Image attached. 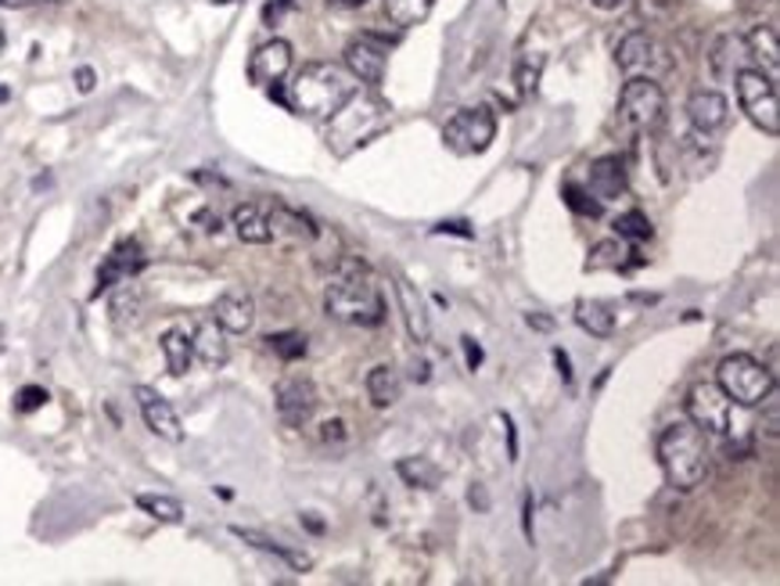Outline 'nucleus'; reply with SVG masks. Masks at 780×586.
<instances>
[{
  "label": "nucleus",
  "mask_w": 780,
  "mask_h": 586,
  "mask_svg": "<svg viewBox=\"0 0 780 586\" xmlns=\"http://www.w3.org/2000/svg\"><path fill=\"white\" fill-rule=\"evenodd\" d=\"M324 310L342 324L378 327L385 321V295L364 263L353 260V255H342V260H335V266H331Z\"/></svg>",
  "instance_id": "nucleus-1"
},
{
  "label": "nucleus",
  "mask_w": 780,
  "mask_h": 586,
  "mask_svg": "<svg viewBox=\"0 0 780 586\" xmlns=\"http://www.w3.org/2000/svg\"><path fill=\"white\" fill-rule=\"evenodd\" d=\"M356 80L345 73V69L331 65V62H310L302 65L295 80L288 83V108L302 112V116L313 119H335L339 112L356 97Z\"/></svg>",
  "instance_id": "nucleus-2"
},
{
  "label": "nucleus",
  "mask_w": 780,
  "mask_h": 586,
  "mask_svg": "<svg viewBox=\"0 0 780 586\" xmlns=\"http://www.w3.org/2000/svg\"><path fill=\"white\" fill-rule=\"evenodd\" d=\"M658 464L666 471V482L673 490L680 493L698 490L705 475H709V442H705L701 428L690 418L673 421L658 436Z\"/></svg>",
  "instance_id": "nucleus-3"
},
{
  "label": "nucleus",
  "mask_w": 780,
  "mask_h": 586,
  "mask_svg": "<svg viewBox=\"0 0 780 586\" xmlns=\"http://www.w3.org/2000/svg\"><path fill=\"white\" fill-rule=\"evenodd\" d=\"M716 385L727 393L730 404L741 407V410L762 407L777 389L773 370L762 360H756V356H748V353L727 356V360L719 364V370H716Z\"/></svg>",
  "instance_id": "nucleus-4"
},
{
  "label": "nucleus",
  "mask_w": 780,
  "mask_h": 586,
  "mask_svg": "<svg viewBox=\"0 0 780 586\" xmlns=\"http://www.w3.org/2000/svg\"><path fill=\"white\" fill-rule=\"evenodd\" d=\"M618 119L633 134H655L666 119V91L652 76H630L618 97Z\"/></svg>",
  "instance_id": "nucleus-5"
},
{
  "label": "nucleus",
  "mask_w": 780,
  "mask_h": 586,
  "mask_svg": "<svg viewBox=\"0 0 780 586\" xmlns=\"http://www.w3.org/2000/svg\"><path fill=\"white\" fill-rule=\"evenodd\" d=\"M738 102L745 108V116L752 119L767 137L780 134V105H777V87L773 76H767L762 69H741L738 76Z\"/></svg>",
  "instance_id": "nucleus-6"
},
{
  "label": "nucleus",
  "mask_w": 780,
  "mask_h": 586,
  "mask_svg": "<svg viewBox=\"0 0 780 586\" xmlns=\"http://www.w3.org/2000/svg\"><path fill=\"white\" fill-rule=\"evenodd\" d=\"M443 140L454 155H482L497 140V116L486 105L460 108L446 119Z\"/></svg>",
  "instance_id": "nucleus-7"
},
{
  "label": "nucleus",
  "mask_w": 780,
  "mask_h": 586,
  "mask_svg": "<svg viewBox=\"0 0 780 586\" xmlns=\"http://www.w3.org/2000/svg\"><path fill=\"white\" fill-rule=\"evenodd\" d=\"M687 418L695 421L705 436H741V425L734 421V404L713 381H698L695 389L687 393Z\"/></svg>",
  "instance_id": "nucleus-8"
},
{
  "label": "nucleus",
  "mask_w": 780,
  "mask_h": 586,
  "mask_svg": "<svg viewBox=\"0 0 780 586\" xmlns=\"http://www.w3.org/2000/svg\"><path fill=\"white\" fill-rule=\"evenodd\" d=\"M615 62L626 73V80L630 76H652L655 80L658 73H666V69H669L666 51L658 48V40L647 30H633V33H626L623 40H618Z\"/></svg>",
  "instance_id": "nucleus-9"
},
{
  "label": "nucleus",
  "mask_w": 780,
  "mask_h": 586,
  "mask_svg": "<svg viewBox=\"0 0 780 586\" xmlns=\"http://www.w3.org/2000/svg\"><path fill=\"white\" fill-rule=\"evenodd\" d=\"M273 399H278V418L288 428H302V425H310L313 410H316V385L302 375H292V378L278 381Z\"/></svg>",
  "instance_id": "nucleus-10"
},
{
  "label": "nucleus",
  "mask_w": 780,
  "mask_h": 586,
  "mask_svg": "<svg viewBox=\"0 0 780 586\" xmlns=\"http://www.w3.org/2000/svg\"><path fill=\"white\" fill-rule=\"evenodd\" d=\"M292 62H295L292 44L281 36H273L263 48H256V54L249 59V80L256 83V87H278V83L292 73Z\"/></svg>",
  "instance_id": "nucleus-11"
},
{
  "label": "nucleus",
  "mask_w": 780,
  "mask_h": 586,
  "mask_svg": "<svg viewBox=\"0 0 780 586\" xmlns=\"http://www.w3.org/2000/svg\"><path fill=\"white\" fill-rule=\"evenodd\" d=\"M134 396H137V407H141L144 425H148L158 439H166V442H184L180 414L173 410V404H169L166 396H158L155 389H148V385H137Z\"/></svg>",
  "instance_id": "nucleus-12"
},
{
  "label": "nucleus",
  "mask_w": 780,
  "mask_h": 586,
  "mask_svg": "<svg viewBox=\"0 0 780 586\" xmlns=\"http://www.w3.org/2000/svg\"><path fill=\"white\" fill-rule=\"evenodd\" d=\"M385 65H388V51L374 36H360L345 48V73H350L356 83L378 87V83L385 80Z\"/></svg>",
  "instance_id": "nucleus-13"
},
{
  "label": "nucleus",
  "mask_w": 780,
  "mask_h": 586,
  "mask_svg": "<svg viewBox=\"0 0 780 586\" xmlns=\"http://www.w3.org/2000/svg\"><path fill=\"white\" fill-rule=\"evenodd\" d=\"M212 321L223 327L227 335H245L256 324V299L245 289H227L212 303Z\"/></svg>",
  "instance_id": "nucleus-14"
},
{
  "label": "nucleus",
  "mask_w": 780,
  "mask_h": 586,
  "mask_svg": "<svg viewBox=\"0 0 780 586\" xmlns=\"http://www.w3.org/2000/svg\"><path fill=\"white\" fill-rule=\"evenodd\" d=\"M630 188V177H626V163L618 155H604V159L590 163V174H586V191L597 198V202H615L623 198Z\"/></svg>",
  "instance_id": "nucleus-15"
},
{
  "label": "nucleus",
  "mask_w": 780,
  "mask_h": 586,
  "mask_svg": "<svg viewBox=\"0 0 780 586\" xmlns=\"http://www.w3.org/2000/svg\"><path fill=\"white\" fill-rule=\"evenodd\" d=\"M141 266H144L141 241H137V238H126V241H119V245H115V249H112V255L105 260V266L97 270V289H94V299H97L101 292L115 289V284H119V281L134 278Z\"/></svg>",
  "instance_id": "nucleus-16"
},
{
  "label": "nucleus",
  "mask_w": 780,
  "mask_h": 586,
  "mask_svg": "<svg viewBox=\"0 0 780 586\" xmlns=\"http://www.w3.org/2000/svg\"><path fill=\"white\" fill-rule=\"evenodd\" d=\"M267 220H270V241H295V245H302V241L321 238V227H316L306 212H299L284 202L267 206Z\"/></svg>",
  "instance_id": "nucleus-17"
},
{
  "label": "nucleus",
  "mask_w": 780,
  "mask_h": 586,
  "mask_svg": "<svg viewBox=\"0 0 780 586\" xmlns=\"http://www.w3.org/2000/svg\"><path fill=\"white\" fill-rule=\"evenodd\" d=\"M687 116H690V123H695L698 134H713V130H724L727 126L730 105L719 91H695L687 97Z\"/></svg>",
  "instance_id": "nucleus-18"
},
{
  "label": "nucleus",
  "mask_w": 780,
  "mask_h": 586,
  "mask_svg": "<svg viewBox=\"0 0 780 586\" xmlns=\"http://www.w3.org/2000/svg\"><path fill=\"white\" fill-rule=\"evenodd\" d=\"M191 353L198 356L206 367H223L230 360V346H227V332L216 321H201L191 335Z\"/></svg>",
  "instance_id": "nucleus-19"
},
{
  "label": "nucleus",
  "mask_w": 780,
  "mask_h": 586,
  "mask_svg": "<svg viewBox=\"0 0 780 586\" xmlns=\"http://www.w3.org/2000/svg\"><path fill=\"white\" fill-rule=\"evenodd\" d=\"M230 223H235V234L245 245H267L270 241V220H267L263 202H241L230 212Z\"/></svg>",
  "instance_id": "nucleus-20"
},
{
  "label": "nucleus",
  "mask_w": 780,
  "mask_h": 586,
  "mask_svg": "<svg viewBox=\"0 0 780 586\" xmlns=\"http://www.w3.org/2000/svg\"><path fill=\"white\" fill-rule=\"evenodd\" d=\"M230 533H235L238 540H245L249 543V547H256V551H267V554H273V557H281L284 565H292L295 572H306L310 565H313V557L310 554H302V551H295V547H284L281 540H270V536H263V533H256V529H241V525H235L230 529Z\"/></svg>",
  "instance_id": "nucleus-21"
},
{
  "label": "nucleus",
  "mask_w": 780,
  "mask_h": 586,
  "mask_svg": "<svg viewBox=\"0 0 780 586\" xmlns=\"http://www.w3.org/2000/svg\"><path fill=\"white\" fill-rule=\"evenodd\" d=\"M741 69H748V48H745V36L738 33H727V36H719V44L713 51V73L719 80H734L741 73Z\"/></svg>",
  "instance_id": "nucleus-22"
},
{
  "label": "nucleus",
  "mask_w": 780,
  "mask_h": 586,
  "mask_svg": "<svg viewBox=\"0 0 780 586\" xmlns=\"http://www.w3.org/2000/svg\"><path fill=\"white\" fill-rule=\"evenodd\" d=\"M112 321L119 324V327H129V324H137L141 321V310H144V292H141V284L134 281H119L115 284V292H112Z\"/></svg>",
  "instance_id": "nucleus-23"
},
{
  "label": "nucleus",
  "mask_w": 780,
  "mask_h": 586,
  "mask_svg": "<svg viewBox=\"0 0 780 586\" xmlns=\"http://www.w3.org/2000/svg\"><path fill=\"white\" fill-rule=\"evenodd\" d=\"M367 396L374 407H393L396 399L403 396V378L393 364H378L367 375Z\"/></svg>",
  "instance_id": "nucleus-24"
},
{
  "label": "nucleus",
  "mask_w": 780,
  "mask_h": 586,
  "mask_svg": "<svg viewBox=\"0 0 780 586\" xmlns=\"http://www.w3.org/2000/svg\"><path fill=\"white\" fill-rule=\"evenodd\" d=\"M745 48H748V59H756L759 65H767V76H777L780 48H777V30H773V25H756V30L745 36Z\"/></svg>",
  "instance_id": "nucleus-25"
},
{
  "label": "nucleus",
  "mask_w": 780,
  "mask_h": 586,
  "mask_svg": "<svg viewBox=\"0 0 780 586\" xmlns=\"http://www.w3.org/2000/svg\"><path fill=\"white\" fill-rule=\"evenodd\" d=\"M575 324L594 338H609L615 332V313L604 303H597V299H580L575 303Z\"/></svg>",
  "instance_id": "nucleus-26"
},
{
  "label": "nucleus",
  "mask_w": 780,
  "mask_h": 586,
  "mask_svg": "<svg viewBox=\"0 0 780 586\" xmlns=\"http://www.w3.org/2000/svg\"><path fill=\"white\" fill-rule=\"evenodd\" d=\"M163 353H166V370L173 378L187 375V367H191V360H195L187 327H169V332L163 335Z\"/></svg>",
  "instance_id": "nucleus-27"
},
{
  "label": "nucleus",
  "mask_w": 780,
  "mask_h": 586,
  "mask_svg": "<svg viewBox=\"0 0 780 586\" xmlns=\"http://www.w3.org/2000/svg\"><path fill=\"white\" fill-rule=\"evenodd\" d=\"M399 471V479L414 485V490H436V485L443 482V471L439 464H431L428 457H403V461L396 464Z\"/></svg>",
  "instance_id": "nucleus-28"
},
{
  "label": "nucleus",
  "mask_w": 780,
  "mask_h": 586,
  "mask_svg": "<svg viewBox=\"0 0 780 586\" xmlns=\"http://www.w3.org/2000/svg\"><path fill=\"white\" fill-rule=\"evenodd\" d=\"M396 299H399V310H403V321H407V332L414 342H428V317H425V306L422 299L410 292V284L396 281Z\"/></svg>",
  "instance_id": "nucleus-29"
},
{
  "label": "nucleus",
  "mask_w": 780,
  "mask_h": 586,
  "mask_svg": "<svg viewBox=\"0 0 780 586\" xmlns=\"http://www.w3.org/2000/svg\"><path fill=\"white\" fill-rule=\"evenodd\" d=\"M431 8H436V0H385V19L399 30H410L431 15Z\"/></svg>",
  "instance_id": "nucleus-30"
},
{
  "label": "nucleus",
  "mask_w": 780,
  "mask_h": 586,
  "mask_svg": "<svg viewBox=\"0 0 780 586\" xmlns=\"http://www.w3.org/2000/svg\"><path fill=\"white\" fill-rule=\"evenodd\" d=\"M543 69H547V59H543L540 51L522 54L518 65H514V87H518V94H522V97L537 94L540 91V80H543Z\"/></svg>",
  "instance_id": "nucleus-31"
},
{
  "label": "nucleus",
  "mask_w": 780,
  "mask_h": 586,
  "mask_svg": "<svg viewBox=\"0 0 780 586\" xmlns=\"http://www.w3.org/2000/svg\"><path fill=\"white\" fill-rule=\"evenodd\" d=\"M137 507H141V511H148L152 519H158V522H169V525L184 522V504H180V500H173V496L141 493V496H137Z\"/></svg>",
  "instance_id": "nucleus-32"
},
{
  "label": "nucleus",
  "mask_w": 780,
  "mask_h": 586,
  "mask_svg": "<svg viewBox=\"0 0 780 586\" xmlns=\"http://www.w3.org/2000/svg\"><path fill=\"white\" fill-rule=\"evenodd\" d=\"M267 349L273 356H281L284 364H292V360H302L306 356V335H299V332H281V335H267Z\"/></svg>",
  "instance_id": "nucleus-33"
},
{
  "label": "nucleus",
  "mask_w": 780,
  "mask_h": 586,
  "mask_svg": "<svg viewBox=\"0 0 780 586\" xmlns=\"http://www.w3.org/2000/svg\"><path fill=\"white\" fill-rule=\"evenodd\" d=\"M615 234L626 238V241H647V238L655 234V227H652V220H647L641 209H630V212H623V217L615 220Z\"/></svg>",
  "instance_id": "nucleus-34"
},
{
  "label": "nucleus",
  "mask_w": 780,
  "mask_h": 586,
  "mask_svg": "<svg viewBox=\"0 0 780 586\" xmlns=\"http://www.w3.org/2000/svg\"><path fill=\"white\" fill-rule=\"evenodd\" d=\"M623 245H618V238L612 241H601V245H594V252H590V260H586V270H618L623 266Z\"/></svg>",
  "instance_id": "nucleus-35"
},
{
  "label": "nucleus",
  "mask_w": 780,
  "mask_h": 586,
  "mask_svg": "<svg viewBox=\"0 0 780 586\" xmlns=\"http://www.w3.org/2000/svg\"><path fill=\"white\" fill-rule=\"evenodd\" d=\"M561 198H565V206L572 212H580V217H590V220L601 217V202H594V195L575 188V184H565V188H561Z\"/></svg>",
  "instance_id": "nucleus-36"
},
{
  "label": "nucleus",
  "mask_w": 780,
  "mask_h": 586,
  "mask_svg": "<svg viewBox=\"0 0 780 586\" xmlns=\"http://www.w3.org/2000/svg\"><path fill=\"white\" fill-rule=\"evenodd\" d=\"M48 389H40V385H25V389L14 396V410L19 414H33V410H40L43 404H48Z\"/></svg>",
  "instance_id": "nucleus-37"
},
{
  "label": "nucleus",
  "mask_w": 780,
  "mask_h": 586,
  "mask_svg": "<svg viewBox=\"0 0 780 586\" xmlns=\"http://www.w3.org/2000/svg\"><path fill=\"white\" fill-rule=\"evenodd\" d=\"M321 439L324 442H345V439H350V432H345V421H324L321 425Z\"/></svg>",
  "instance_id": "nucleus-38"
},
{
  "label": "nucleus",
  "mask_w": 780,
  "mask_h": 586,
  "mask_svg": "<svg viewBox=\"0 0 780 586\" xmlns=\"http://www.w3.org/2000/svg\"><path fill=\"white\" fill-rule=\"evenodd\" d=\"M436 234H457V238H475V231L465 223V220H443L436 227Z\"/></svg>",
  "instance_id": "nucleus-39"
},
{
  "label": "nucleus",
  "mask_w": 780,
  "mask_h": 586,
  "mask_svg": "<svg viewBox=\"0 0 780 586\" xmlns=\"http://www.w3.org/2000/svg\"><path fill=\"white\" fill-rule=\"evenodd\" d=\"M460 346H465L468 367H471V370H479V364H482V346H479V342H475L471 335H465V338H460Z\"/></svg>",
  "instance_id": "nucleus-40"
},
{
  "label": "nucleus",
  "mask_w": 780,
  "mask_h": 586,
  "mask_svg": "<svg viewBox=\"0 0 780 586\" xmlns=\"http://www.w3.org/2000/svg\"><path fill=\"white\" fill-rule=\"evenodd\" d=\"M526 321H529V327H537V332H554V317H547V313H540V310L526 313Z\"/></svg>",
  "instance_id": "nucleus-41"
},
{
  "label": "nucleus",
  "mask_w": 780,
  "mask_h": 586,
  "mask_svg": "<svg viewBox=\"0 0 780 586\" xmlns=\"http://www.w3.org/2000/svg\"><path fill=\"white\" fill-rule=\"evenodd\" d=\"M94 83H97L94 69L80 65V69H76V87H80V94H91V91H94Z\"/></svg>",
  "instance_id": "nucleus-42"
},
{
  "label": "nucleus",
  "mask_w": 780,
  "mask_h": 586,
  "mask_svg": "<svg viewBox=\"0 0 780 586\" xmlns=\"http://www.w3.org/2000/svg\"><path fill=\"white\" fill-rule=\"evenodd\" d=\"M500 421H503V428H508V457L511 461H518V432H514L511 414H500Z\"/></svg>",
  "instance_id": "nucleus-43"
},
{
  "label": "nucleus",
  "mask_w": 780,
  "mask_h": 586,
  "mask_svg": "<svg viewBox=\"0 0 780 586\" xmlns=\"http://www.w3.org/2000/svg\"><path fill=\"white\" fill-rule=\"evenodd\" d=\"M554 364H558V370H561V378L572 381V364H569V353H565V349H554Z\"/></svg>",
  "instance_id": "nucleus-44"
},
{
  "label": "nucleus",
  "mask_w": 780,
  "mask_h": 586,
  "mask_svg": "<svg viewBox=\"0 0 780 586\" xmlns=\"http://www.w3.org/2000/svg\"><path fill=\"white\" fill-rule=\"evenodd\" d=\"M468 500H471V507H479V511H489V496H486V490H482V485H471V493H468Z\"/></svg>",
  "instance_id": "nucleus-45"
},
{
  "label": "nucleus",
  "mask_w": 780,
  "mask_h": 586,
  "mask_svg": "<svg viewBox=\"0 0 780 586\" xmlns=\"http://www.w3.org/2000/svg\"><path fill=\"white\" fill-rule=\"evenodd\" d=\"M410 378L414 381H428V360H414L410 364Z\"/></svg>",
  "instance_id": "nucleus-46"
},
{
  "label": "nucleus",
  "mask_w": 780,
  "mask_h": 586,
  "mask_svg": "<svg viewBox=\"0 0 780 586\" xmlns=\"http://www.w3.org/2000/svg\"><path fill=\"white\" fill-rule=\"evenodd\" d=\"M331 8H339V11H350V8H364L367 0H327Z\"/></svg>",
  "instance_id": "nucleus-47"
},
{
  "label": "nucleus",
  "mask_w": 780,
  "mask_h": 586,
  "mask_svg": "<svg viewBox=\"0 0 780 586\" xmlns=\"http://www.w3.org/2000/svg\"><path fill=\"white\" fill-rule=\"evenodd\" d=\"M302 525H306L310 533H324V522L316 519V514H302Z\"/></svg>",
  "instance_id": "nucleus-48"
},
{
  "label": "nucleus",
  "mask_w": 780,
  "mask_h": 586,
  "mask_svg": "<svg viewBox=\"0 0 780 586\" xmlns=\"http://www.w3.org/2000/svg\"><path fill=\"white\" fill-rule=\"evenodd\" d=\"M590 4H597L601 11H615V8H626V0H590Z\"/></svg>",
  "instance_id": "nucleus-49"
},
{
  "label": "nucleus",
  "mask_w": 780,
  "mask_h": 586,
  "mask_svg": "<svg viewBox=\"0 0 780 586\" xmlns=\"http://www.w3.org/2000/svg\"><path fill=\"white\" fill-rule=\"evenodd\" d=\"M526 536L532 543V496H526Z\"/></svg>",
  "instance_id": "nucleus-50"
},
{
  "label": "nucleus",
  "mask_w": 780,
  "mask_h": 586,
  "mask_svg": "<svg viewBox=\"0 0 780 586\" xmlns=\"http://www.w3.org/2000/svg\"><path fill=\"white\" fill-rule=\"evenodd\" d=\"M29 4H40V0H0V8H29Z\"/></svg>",
  "instance_id": "nucleus-51"
},
{
  "label": "nucleus",
  "mask_w": 780,
  "mask_h": 586,
  "mask_svg": "<svg viewBox=\"0 0 780 586\" xmlns=\"http://www.w3.org/2000/svg\"><path fill=\"white\" fill-rule=\"evenodd\" d=\"M4 44H8V36H4V30H0V51H4Z\"/></svg>",
  "instance_id": "nucleus-52"
},
{
  "label": "nucleus",
  "mask_w": 780,
  "mask_h": 586,
  "mask_svg": "<svg viewBox=\"0 0 780 586\" xmlns=\"http://www.w3.org/2000/svg\"><path fill=\"white\" fill-rule=\"evenodd\" d=\"M278 4H284V8H288V4H295V0H278Z\"/></svg>",
  "instance_id": "nucleus-53"
}]
</instances>
